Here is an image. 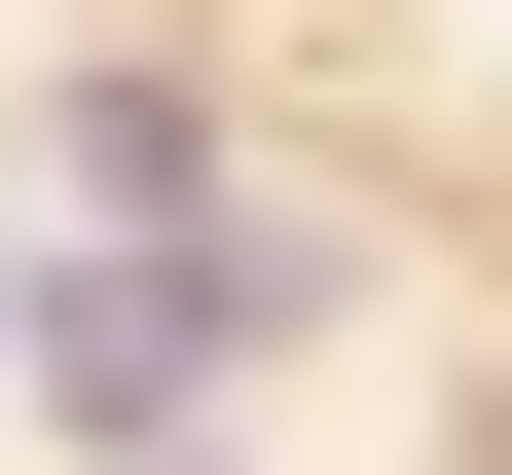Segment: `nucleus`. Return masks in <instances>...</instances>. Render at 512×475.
<instances>
[{"instance_id":"obj_1","label":"nucleus","mask_w":512,"mask_h":475,"mask_svg":"<svg viewBox=\"0 0 512 475\" xmlns=\"http://www.w3.org/2000/svg\"><path fill=\"white\" fill-rule=\"evenodd\" d=\"M0 329H37V256H0Z\"/></svg>"}]
</instances>
